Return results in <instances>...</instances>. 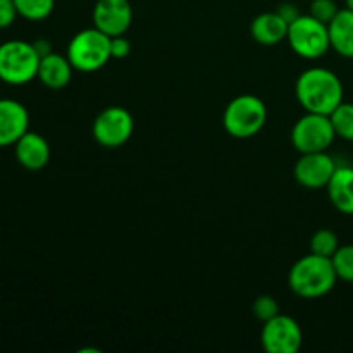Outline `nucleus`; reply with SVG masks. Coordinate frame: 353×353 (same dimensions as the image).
I'll use <instances>...</instances> for the list:
<instances>
[{
  "instance_id": "4",
  "label": "nucleus",
  "mask_w": 353,
  "mask_h": 353,
  "mask_svg": "<svg viewBox=\"0 0 353 353\" xmlns=\"http://www.w3.org/2000/svg\"><path fill=\"white\" fill-rule=\"evenodd\" d=\"M40 59V54L30 41H3L0 45V81L12 86L33 81L38 76Z\"/></svg>"
},
{
  "instance_id": "16",
  "label": "nucleus",
  "mask_w": 353,
  "mask_h": 353,
  "mask_svg": "<svg viewBox=\"0 0 353 353\" xmlns=\"http://www.w3.org/2000/svg\"><path fill=\"white\" fill-rule=\"evenodd\" d=\"M327 195L334 209L341 214H353V168H336L327 183Z\"/></svg>"
},
{
  "instance_id": "15",
  "label": "nucleus",
  "mask_w": 353,
  "mask_h": 353,
  "mask_svg": "<svg viewBox=\"0 0 353 353\" xmlns=\"http://www.w3.org/2000/svg\"><path fill=\"white\" fill-rule=\"evenodd\" d=\"M290 24L278 12H262L252 21L250 33L261 45H278L288 37Z\"/></svg>"
},
{
  "instance_id": "28",
  "label": "nucleus",
  "mask_w": 353,
  "mask_h": 353,
  "mask_svg": "<svg viewBox=\"0 0 353 353\" xmlns=\"http://www.w3.org/2000/svg\"><path fill=\"white\" fill-rule=\"evenodd\" d=\"M347 9L353 10V0H347Z\"/></svg>"
},
{
  "instance_id": "22",
  "label": "nucleus",
  "mask_w": 353,
  "mask_h": 353,
  "mask_svg": "<svg viewBox=\"0 0 353 353\" xmlns=\"http://www.w3.org/2000/svg\"><path fill=\"white\" fill-rule=\"evenodd\" d=\"M340 12L334 0H310L309 14L324 24H330Z\"/></svg>"
},
{
  "instance_id": "18",
  "label": "nucleus",
  "mask_w": 353,
  "mask_h": 353,
  "mask_svg": "<svg viewBox=\"0 0 353 353\" xmlns=\"http://www.w3.org/2000/svg\"><path fill=\"white\" fill-rule=\"evenodd\" d=\"M17 14L28 21H43L54 12L55 0H14Z\"/></svg>"
},
{
  "instance_id": "14",
  "label": "nucleus",
  "mask_w": 353,
  "mask_h": 353,
  "mask_svg": "<svg viewBox=\"0 0 353 353\" xmlns=\"http://www.w3.org/2000/svg\"><path fill=\"white\" fill-rule=\"evenodd\" d=\"M72 71H74V68L69 62L68 55L64 57V55L50 52V54L43 55L40 59V68H38L37 78L47 88L62 90L64 86H68L71 83Z\"/></svg>"
},
{
  "instance_id": "26",
  "label": "nucleus",
  "mask_w": 353,
  "mask_h": 353,
  "mask_svg": "<svg viewBox=\"0 0 353 353\" xmlns=\"http://www.w3.org/2000/svg\"><path fill=\"white\" fill-rule=\"evenodd\" d=\"M276 12H278L288 24H292L299 16H302L299 7L293 6V3H283V6H279V9L276 10Z\"/></svg>"
},
{
  "instance_id": "23",
  "label": "nucleus",
  "mask_w": 353,
  "mask_h": 353,
  "mask_svg": "<svg viewBox=\"0 0 353 353\" xmlns=\"http://www.w3.org/2000/svg\"><path fill=\"white\" fill-rule=\"evenodd\" d=\"M279 314V303L276 302L272 296L269 295H261L255 299L254 302V316L257 317L259 321L265 323V321L272 319L274 316Z\"/></svg>"
},
{
  "instance_id": "21",
  "label": "nucleus",
  "mask_w": 353,
  "mask_h": 353,
  "mask_svg": "<svg viewBox=\"0 0 353 353\" xmlns=\"http://www.w3.org/2000/svg\"><path fill=\"white\" fill-rule=\"evenodd\" d=\"M331 261H333L338 279L353 283V245H345V247L338 248Z\"/></svg>"
},
{
  "instance_id": "11",
  "label": "nucleus",
  "mask_w": 353,
  "mask_h": 353,
  "mask_svg": "<svg viewBox=\"0 0 353 353\" xmlns=\"http://www.w3.org/2000/svg\"><path fill=\"white\" fill-rule=\"evenodd\" d=\"M93 26L109 37L124 34L133 21L130 0H97L93 6Z\"/></svg>"
},
{
  "instance_id": "3",
  "label": "nucleus",
  "mask_w": 353,
  "mask_h": 353,
  "mask_svg": "<svg viewBox=\"0 0 353 353\" xmlns=\"http://www.w3.org/2000/svg\"><path fill=\"white\" fill-rule=\"evenodd\" d=\"M268 121V107L259 97L238 95L224 109L223 124L228 134L233 138H252L262 131Z\"/></svg>"
},
{
  "instance_id": "5",
  "label": "nucleus",
  "mask_w": 353,
  "mask_h": 353,
  "mask_svg": "<svg viewBox=\"0 0 353 353\" xmlns=\"http://www.w3.org/2000/svg\"><path fill=\"white\" fill-rule=\"evenodd\" d=\"M68 59L76 71H99L112 59L110 37L95 26L78 31L68 45Z\"/></svg>"
},
{
  "instance_id": "19",
  "label": "nucleus",
  "mask_w": 353,
  "mask_h": 353,
  "mask_svg": "<svg viewBox=\"0 0 353 353\" xmlns=\"http://www.w3.org/2000/svg\"><path fill=\"white\" fill-rule=\"evenodd\" d=\"M336 137L343 140L353 141V103L341 102L333 112L330 114Z\"/></svg>"
},
{
  "instance_id": "17",
  "label": "nucleus",
  "mask_w": 353,
  "mask_h": 353,
  "mask_svg": "<svg viewBox=\"0 0 353 353\" xmlns=\"http://www.w3.org/2000/svg\"><path fill=\"white\" fill-rule=\"evenodd\" d=\"M331 48L341 57L353 59V10L340 9L333 21L327 24Z\"/></svg>"
},
{
  "instance_id": "12",
  "label": "nucleus",
  "mask_w": 353,
  "mask_h": 353,
  "mask_svg": "<svg viewBox=\"0 0 353 353\" xmlns=\"http://www.w3.org/2000/svg\"><path fill=\"white\" fill-rule=\"evenodd\" d=\"M30 131V112L21 102L0 99V147H10Z\"/></svg>"
},
{
  "instance_id": "9",
  "label": "nucleus",
  "mask_w": 353,
  "mask_h": 353,
  "mask_svg": "<svg viewBox=\"0 0 353 353\" xmlns=\"http://www.w3.org/2000/svg\"><path fill=\"white\" fill-rule=\"evenodd\" d=\"M261 341L269 353H296L303 343L302 327L293 317L278 314L264 323Z\"/></svg>"
},
{
  "instance_id": "2",
  "label": "nucleus",
  "mask_w": 353,
  "mask_h": 353,
  "mask_svg": "<svg viewBox=\"0 0 353 353\" xmlns=\"http://www.w3.org/2000/svg\"><path fill=\"white\" fill-rule=\"evenodd\" d=\"M336 279L333 261L312 252L299 259L288 272V285L292 292L307 300L327 295L336 285Z\"/></svg>"
},
{
  "instance_id": "6",
  "label": "nucleus",
  "mask_w": 353,
  "mask_h": 353,
  "mask_svg": "<svg viewBox=\"0 0 353 353\" xmlns=\"http://www.w3.org/2000/svg\"><path fill=\"white\" fill-rule=\"evenodd\" d=\"M286 40L292 50L307 61L321 59L331 48L327 24L321 23L310 14H302L290 24Z\"/></svg>"
},
{
  "instance_id": "27",
  "label": "nucleus",
  "mask_w": 353,
  "mask_h": 353,
  "mask_svg": "<svg viewBox=\"0 0 353 353\" xmlns=\"http://www.w3.org/2000/svg\"><path fill=\"white\" fill-rule=\"evenodd\" d=\"M33 45H34V48H37V52H38V54H40V57H43V55L50 54V52H52V48H50V43H48V41H45V40L34 41Z\"/></svg>"
},
{
  "instance_id": "13",
  "label": "nucleus",
  "mask_w": 353,
  "mask_h": 353,
  "mask_svg": "<svg viewBox=\"0 0 353 353\" xmlns=\"http://www.w3.org/2000/svg\"><path fill=\"white\" fill-rule=\"evenodd\" d=\"M17 162L28 171H40L50 161L48 141L34 131H26L14 145Z\"/></svg>"
},
{
  "instance_id": "10",
  "label": "nucleus",
  "mask_w": 353,
  "mask_h": 353,
  "mask_svg": "<svg viewBox=\"0 0 353 353\" xmlns=\"http://www.w3.org/2000/svg\"><path fill=\"white\" fill-rule=\"evenodd\" d=\"M336 168V162L327 152H312V154H302V157L296 161L293 174L296 183L303 188L319 190L326 188Z\"/></svg>"
},
{
  "instance_id": "20",
  "label": "nucleus",
  "mask_w": 353,
  "mask_h": 353,
  "mask_svg": "<svg viewBox=\"0 0 353 353\" xmlns=\"http://www.w3.org/2000/svg\"><path fill=\"white\" fill-rule=\"evenodd\" d=\"M340 248V241H338V236L334 231L323 230L316 231L310 238V252L317 255H323V257H333L336 254V250Z\"/></svg>"
},
{
  "instance_id": "24",
  "label": "nucleus",
  "mask_w": 353,
  "mask_h": 353,
  "mask_svg": "<svg viewBox=\"0 0 353 353\" xmlns=\"http://www.w3.org/2000/svg\"><path fill=\"white\" fill-rule=\"evenodd\" d=\"M19 16L14 0H0V30L12 26L16 17Z\"/></svg>"
},
{
  "instance_id": "1",
  "label": "nucleus",
  "mask_w": 353,
  "mask_h": 353,
  "mask_svg": "<svg viewBox=\"0 0 353 353\" xmlns=\"http://www.w3.org/2000/svg\"><path fill=\"white\" fill-rule=\"evenodd\" d=\"M295 95L305 112L330 116L343 102V83L330 69L310 68L296 79Z\"/></svg>"
},
{
  "instance_id": "25",
  "label": "nucleus",
  "mask_w": 353,
  "mask_h": 353,
  "mask_svg": "<svg viewBox=\"0 0 353 353\" xmlns=\"http://www.w3.org/2000/svg\"><path fill=\"white\" fill-rule=\"evenodd\" d=\"M131 52V43L124 34L119 37H110V55L112 59H124Z\"/></svg>"
},
{
  "instance_id": "7",
  "label": "nucleus",
  "mask_w": 353,
  "mask_h": 353,
  "mask_svg": "<svg viewBox=\"0 0 353 353\" xmlns=\"http://www.w3.org/2000/svg\"><path fill=\"white\" fill-rule=\"evenodd\" d=\"M336 138L333 123L326 114L305 112L292 130V143L300 154L326 152Z\"/></svg>"
},
{
  "instance_id": "8",
  "label": "nucleus",
  "mask_w": 353,
  "mask_h": 353,
  "mask_svg": "<svg viewBox=\"0 0 353 353\" xmlns=\"http://www.w3.org/2000/svg\"><path fill=\"white\" fill-rule=\"evenodd\" d=\"M93 138L105 148L123 147L134 131V121L126 109L110 105L103 109L93 123Z\"/></svg>"
}]
</instances>
